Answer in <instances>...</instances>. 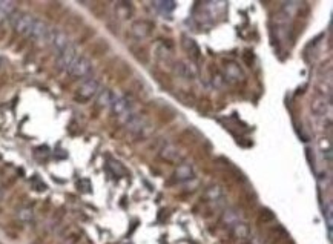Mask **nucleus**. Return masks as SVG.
<instances>
[{"instance_id":"1","label":"nucleus","mask_w":333,"mask_h":244,"mask_svg":"<svg viewBox=\"0 0 333 244\" xmlns=\"http://www.w3.org/2000/svg\"><path fill=\"white\" fill-rule=\"evenodd\" d=\"M13 25L20 34H23L26 37H33L36 40H48L49 34H51V28H49L45 22H42V20H38L34 16H29V14L16 16Z\"/></svg>"},{"instance_id":"2","label":"nucleus","mask_w":333,"mask_h":244,"mask_svg":"<svg viewBox=\"0 0 333 244\" xmlns=\"http://www.w3.org/2000/svg\"><path fill=\"white\" fill-rule=\"evenodd\" d=\"M66 71L74 77L85 78V77H89L91 73H92V65H91V62L88 58H85L82 56H77L74 58V62L69 65V68Z\"/></svg>"},{"instance_id":"3","label":"nucleus","mask_w":333,"mask_h":244,"mask_svg":"<svg viewBox=\"0 0 333 244\" xmlns=\"http://www.w3.org/2000/svg\"><path fill=\"white\" fill-rule=\"evenodd\" d=\"M97 93H98V81L97 80L89 78L78 88V95H82L83 98H91V97L97 95Z\"/></svg>"},{"instance_id":"4","label":"nucleus","mask_w":333,"mask_h":244,"mask_svg":"<svg viewBox=\"0 0 333 244\" xmlns=\"http://www.w3.org/2000/svg\"><path fill=\"white\" fill-rule=\"evenodd\" d=\"M329 108H330V103L324 95H319L312 101V111H314L316 115H324L329 111Z\"/></svg>"},{"instance_id":"5","label":"nucleus","mask_w":333,"mask_h":244,"mask_svg":"<svg viewBox=\"0 0 333 244\" xmlns=\"http://www.w3.org/2000/svg\"><path fill=\"white\" fill-rule=\"evenodd\" d=\"M177 69H178V73L183 75V77H186V78H194L195 77V68H194L192 63L187 62V60H183V62H180L178 66H177Z\"/></svg>"},{"instance_id":"6","label":"nucleus","mask_w":333,"mask_h":244,"mask_svg":"<svg viewBox=\"0 0 333 244\" xmlns=\"http://www.w3.org/2000/svg\"><path fill=\"white\" fill-rule=\"evenodd\" d=\"M226 74L227 77H230L232 80H240V78H244L243 71H241L240 65L234 63V62H229L226 65Z\"/></svg>"},{"instance_id":"7","label":"nucleus","mask_w":333,"mask_h":244,"mask_svg":"<svg viewBox=\"0 0 333 244\" xmlns=\"http://www.w3.org/2000/svg\"><path fill=\"white\" fill-rule=\"evenodd\" d=\"M319 149L322 152V155H324V158H327L330 161L332 160V145H330L329 138H321L319 140Z\"/></svg>"},{"instance_id":"8","label":"nucleus","mask_w":333,"mask_h":244,"mask_svg":"<svg viewBox=\"0 0 333 244\" xmlns=\"http://www.w3.org/2000/svg\"><path fill=\"white\" fill-rule=\"evenodd\" d=\"M13 11H14V3H11V2H0V22L5 20Z\"/></svg>"},{"instance_id":"9","label":"nucleus","mask_w":333,"mask_h":244,"mask_svg":"<svg viewBox=\"0 0 333 244\" xmlns=\"http://www.w3.org/2000/svg\"><path fill=\"white\" fill-rule=\"evenodd\" d=\"M183 42H185V45H186V49L190 53V56L198 58V57H200V48L197 46V43L194 42V40H192V38H189V37H185Z\"/></svg>"},{"instance_id":"10","label":"nucleus","mask_w":333,"mask_h":244,"mask_svg":"<svg viewBox=\"0 0 333 244\" xmlns=\"http://www.w3.org/2000/svg\"><path fill=\"white\" fill-rule=\"evenodd\" d=\"M154 6L155 8H161L160 13L166 14V13H172L177 5H175V2H170V0H167V2H154Z\"/></svg>"},{"instance_id":"11","label":"nucleus","mask_w":333,"mask_h":244,"mask_svg":"<svg viewBox=\"0 0 333 244\" xmlns=\"http://www.w3.org/2000/svg\"><path fill=\"white\" fill-rule=\"evenodd\" d=\"M177 175H178L181 180H187V178L192 177V168H190V166H181V168H178V170H177Z\"/></svg>"},{"instance_id":"12","label":"nucleus","mask_w":333,"mask_h":244,"mask_svg":"<svg viewBox=\"0 0 333 244\" xmlns=\"http://www.w3.org/2000/svg\"><path fill=\"white\" fill-rule=\"evenodd\" d=\"M132 28H140V33L137 36H146L150 31V26L146 22H137Z\"/></svg>"}]
</instances>
